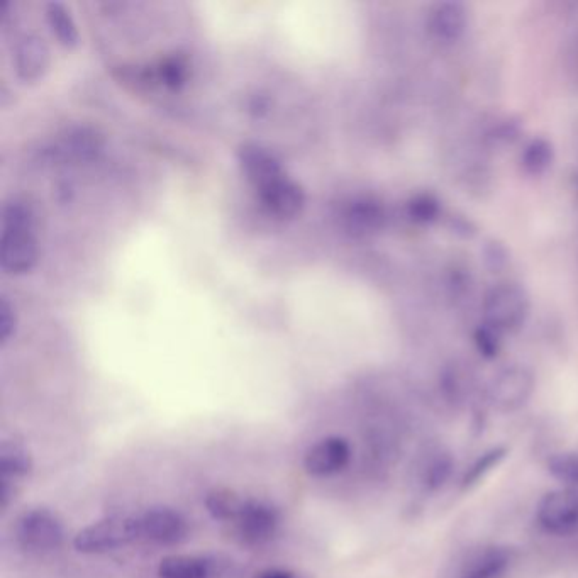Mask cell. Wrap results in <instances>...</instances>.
<instances>
[{
    "mask_svg": "<svg viewBox=\"0 0 578 578\" xmlns=\"http://www.w3.org/2000/svg\"><path fill=\"white\" fill-rule=\"evenodd\" d=\"M239 165L256 189L285 175L280 163L275 160V156L270 155L267 150H263L262 146L258 145H245L239 150Z\"/></svg>",
    "mask_w": 578,
    "mask_h": 578,
    "instance_id": "5bb4252c",
    "label": "cell"
},
{
    "mask_svg": "<svg viewBox=\"0 0 578 578\" xmlns=\"http://www.w3.org/2000/svg\"><path fill=\"white\" fill-rule=\"evenodd\" d=\"M50 67V50L38 36H26L17 46V75L24 82H36Z\"/></svg>",
    "mask_w": 578,
    "mask_h": 578,
    "instance_id": "2e32d148",
    "label": "cell"
},
{
    "mask_svg": "<svg viewBox=\"0 0 578 578\" xmlns=\"http://www.w3.org/2000/svg\"><path fill=\"white\" fill-rule=\"evenodd\" d=\"M48 23H50L51 31H53V34L63 46L72 48V46L77 45V24L73 21L72 14H70L67 7L60 4V2L48 4Z\"/></svg>",
    "mask_w": 578,
    "mask_h": 578,
    "instance_id": "7402d4cb",
    "label": "cell"
},
{
    "mask_svg": "<svg viewBox=\"0 0 578 578\" xmlns=\"http://www.w3.org/2000/svg\"><path fill=\"white\" fill-rule=\"evenodd\" d=\"M246 499L229 489L212 490L207 495L206 507L207 512L211 514L216 521L223 523H236L239 514L245 507Z\"/></svg>",
    "mask_w": 578,
    "mask_h": 578,
    "instance_id": "d6986e66",
    "label": "cell"
},
{
    "mask_svg": "<svg viewBox=\"0 0 578 578\" xmlns=\"http://www.w3.org/2000/svg\"><path fill=\"white\" fill-rule=\"evenodd\" d=\"M531 299L528 290L517 282H501L485 294L484 323L501 334L517 333L528 321Z\"/></svg>",
    "mask_w": 578,
    "mask_h": 578,
    "instance_id": "7a4b0ae2",
    "label": "cell"
},
{
    "mask_svg": "<svg viewBox=\"0 0 578 578\" xmlns=\"http://www.w3.org/2000/svg\"><path fill=\"white\" fill-rule=\"evenodd\" d=\"M485 265L492 270V272H499L501 268L506 267L509 255H507L506 246L499 243V241H489L484 248Z\"/></svg>",
    "mask_w": 578,
    "mask_h": 578,
    "instance_id": "4316f807",
    "label": "cell"
},
{
    "mask_svg": "<svg viewBox=\"0 0 578 578\" xmlns=\"http://www.w3.org/2000/svg\"><path fill=\"white\" fill-rule=\"evenodd\" d=\"M280 514L267 502L246 499L245 507L236 521V531L245 545L260 546L277 533Z\"/></svg>",
    "mask_w": 578,
    "mask_h": 578,
    "instance_id": "ba28073f",
    "label": "cell"
},
{
    "mask_svg": "<svg viewBox=\"0 0 578 578\" xmlns=\"http://www.w3.org/2000/svg\"><path fill=\"white\" fill-rule=\"evenodd\" d=\"M541 528L553 534H567L578 528V489L551 490L536 507Z\"/></svg>",
    "mask_w": 578,
    "mask_h": 578,
    "instance_id": "5b68a950",
    "label": "cell"
},
{
    "mask_svg": "<svg viewBox=\"0 0 578 578\" xmlns=\"http://www.w3.org/2000/svg\"><path fill=\"white\" fill-rule=\"evenodd\" d=\"M162 73L165 75L167 84L170 85L182 84V80H184V67L178 62H168L163 67Z\"/></svg>",
    "mask_w": 578,
    "mask_h": 578,
    "instance_id": "f1b7e54d",
    "label": "cell"
},
{
    "mask_svg": "<svg viewBox=\"0 0 578 578\" xmlns=\"http://www.w3.org/2000/svg\"><path fill=\"white\" fill-rule=\"evenodd\" d=\"M209 573V563L197 556H167L158 567L160 578H209Z\"/></svg>",
    "mask_w": 578,
    "mask_h": 578,
    "instance_id": "ac0fdd59",
    "label": "cell"
},
{
    "mask_svg": "<svg viewBox=\"0 0 578 578\" xmlns=\"http://www.w3.org/2000/svg\"><path fill=\"white\" fill-rule=\"evenodd\" d=\"M255 578H295L290 572H285V570H267V572H262L260 575H256Z\"/></svg>",
    "mask_w": 578,
    "mask_h": 578,
    "instance_id": "f546056e",
    "label": "cell"
},
{
    "mask_svg": "<svg viewBox=\"0 0 578 578\" xmlns=\"http://www.w3.org/2000/svg\"><path fill=\"white\" fill-rule=\"evenodd\" d=\"M511 548L507 546H487L473 553L463 565L460 578H502L511 568Z\"/></svg>",
    "mask_w": 578,
    "mask_h": 578,
    "instance_id": "4fadbf2b",
    "label": "cell"
},
{
    "mask_svg": "<svg viewBox=\"0 0 578 578\" xmlns=\"http://www.w3.org/2000/svg\"><path fill=\"white\" fill-rule=\"evenodd\" d=\"M256 190L265 209L278 219H292L306 204L304 190L285 175Z\"/></svg>",
    "mask_w": 578,
    "mask_h": 578,
    "instance_id": "8fae6325",
    "label": "cell"
},
{
    "mask_svg": "<svg viewBox=\"0 0 578 578\" xmlns=\"http://www.w3.org/2000/svg\"><path fill=\"white\" fill-rule=\"evenodd\" d=\"M467 26L468 11L462 2H441L429 12V31L434 38L445 43H453L462 38Z\"/></svg>",
    "mask_w": 578,
    "mask_h": 578,
    "instance_id": "7c38bea8",
    "label": "cell"
},
{
    "mask_svg": "<svg viewBox=\"0 0 578 578\" xmlns=\"http://www.w3.org/2000/svg\"><path fill=\"white\" fill-rule=\"evenodd\" d=\"M546 467L551 477L562 482L565 487L578 489V453L573 451L555 453L548 458Z\"/></svg>",
    "mask_w": 578,
    "mask_h": 578,
    "instance_id": "603a6c76",
    "label": "cell"
},
{
    "mask_svg": "<svg viewBox=\"0 0 578 578\" xmlns=\"http://www.w3.org/2000/svg\"><path fill=\"white\" fill-rule=\"evenodd\" d=\"M441 214V202L438 197L433 194H417L412 197L411 201L407 202V216L412 223L426 224L438 221Z\"/></svg>",
    "mask_w": 578,
    "mask_h": 578,
    "instance_id": "cb8c5ba5",
    "label": "cell"
},
{
    "mask_svg": "<svg viewBox=\"0 0 578 578\" xmlns=\"http://www.w3.org/2000/svg\"><path fill=\"white\" fill-rule=\"evenodd\" d=\"M16 540L21 548L31 553L58 550L65 540L62 519L45 507L26 511L17 519Z\"/></svg>",
    "mask_w": 578,
    "mask_h": 578,
    "instance_id": "277c9868",
    "label": "cell"
},
{
    "mask_svg": "<svg viewBox=\"0 0 578 578\" xmlns=\"http://www.w3.org/2000/svg\"><path fill=\"white\" fill-rule=\"evenodd\" d=\"M453 456L448 451H434L421 467V485L426 492H438L445 487L453 473Z\"/></svg>",
    "mask_w": 578,
    "mask_h": 578,
    "instance_id": "e0dca14e",
    "label": "cell"
},
{
    "mask_svg": "<svg viewBox=\"0 0 578 578\" xmlns=\"http://www.w3.org/2000/svg\"><path fill=\"white\" fill-rule=\"evenodd\" d=\"M507 453H509V450H507L506 446H494V448L484 451L463 475L462 489H472L475 485L480 484L494 468L499 467L504 462Z\"/></svg>",
    "mask_w": 578,
    "mask_h": 578,
    "instance_id": "44dd1931",
    "label": "cell"
},
{
    "mask_svg": "<svg viewBox=\"0 0 578 578\" xmlns=\"http://www.w3.org/2000/svg\"><path fill=\"white\" fill-rule=\"evenodd\" d=\"M139 540L156 545H177L187 536V523L182 514L168 507H153L136 516Z\"/></svg>",
    "mask_w": 578,
    "mask_h": 578,
    "instance_id": "52a82bcc",
    "label": "cell"
},
{
    "mask_svg": "<svg viewBox=\"0 0 578 578\" xmlns=\"http://www.w3.org/2000/svg\"><path fill=\"white\" fill-rule=\"evenodd\" d=\"M134 541H139L136 516H114L78 531L73 546L80 553L101 555L107 551L119 550Z\"/></svg>",
    "mask_w": 578,
    "mask_h": 578,
    "instance_id": "3957f363",
    "label": "cell"
},
{
    "mask_svg": "<svg viewBox=\"0 0 578 578\" xmlns=\"http://www.w3.org/2000/svg\"><path fill=\"white\" fill-rule=\"evenodd\" d=\"M502 336L497 329L490 328L489 324L482 323L475 329L473 341L477 351L484 356L485 360H494L502 350Z\"/></svg>",
    "mask_w": 578,
    "mask_h": 578,
    "instance_id": "d4e9b609",
    "label": "cell"
},
{
    "mask_svg": "<svg viewBox=\"0 0 578 578\" xmlns=\"http://www.w3.org/2000/svg\"><path fill=\"white\" fill-rule=\"evenodd\" d=\"M346 228L351 234L358 238L373 236L380 233L387 223V214H385L382 202L375 199H358L353 202L348 211H346Z\"/></svg>",
    "mask_w": 578,
    "mask_h": 578,
    "instance_id": "9a60e30c",
    "label": "cell"
},
{
    "mask_svg": "<svg viewBox=\"0 0 578 578\" xmlns=\"http://www.w3.org/2000/svg\"><path fill=\"white\" fill-rule=\"evenodd\" d=\"M33 470V458L28 448L16 440H4L0 445V501L6 509L16 497L17 485Z\"/></svg>",
    "mask_w": 578,
    "mask_h": 578,
    "instance_id": "9c48e42d",
    "label": "cell"
},
{
    "mask_svg": "<svg viewBox=\"0 0 578 578\" xmlns=\"http://www.w3.org/2000/svg\"><path fill=\"white\" fill-rule=\"evenodd\" d=\"M38 262L33 212L24 202H11L2 212L0 268L7 275H24Z\"/></svg>",
    "mask_w": 578,
    "mask_h": 578,
    "instance_id": "6da1fadb",
    "label": "cell"
},
{
    "mask_svg": "<svg viewBox=\"0 0 578 578\" xmlns=\"http://www.w3.org/2000/svg\"><path fill=\"white\" fill-rule=\"evenodd\" d=\"M533 390V373L521 365H512L495 375L489 387V397L499 411L512 412L529 401Z\"/></svg>",
    "mask_w": 578,
    "mask_h": 578,
    "instance_id": "8992f818",
    "label": "cell"
},
{
    "mask_svg": "<svg viewBox=\"0 0 578 578\" xmlns=\"http://www.w3.org/2000/svg\"><path fill=\"white\" fill-rule=\"evenodd\" d=\"M351 460V446L341 436H328L312 445L304 456V468L312 477H329L343 472Z\"/></svg>",
    "mask_w": 578,
    "mask_h": 578,
    "instance_id": "30bf717a",
    "label": "cell"
},
{
    "mask_svg": "<svg viewBox=\"0 0 578 578\" xmlns=\"http://www.w3.org/2000/svg\"><path fill=\"white\" fill-rule=\"evenodd\" d=\"M517 134H519V124L512 123V121H506L495 129V139L502 143H512L517 138Z\"/></svg>",
    "mask_w": 578,
    "mask_h": 578,
    "instance_id": "83f0119b",
    "label": "cell"
},
{
    "mask_svg": "<svg viewBox=\"0 0 578 578\" xmlns=\"http://www.w3.org/2000/svg\"><path fill=\"white\" fill-rule=\"evenodd\" d=\"M555 160V150L551 145L550 139L536 138L529 141L521 155V165L524 172L531 177H540L543 173L548 172V168L553 165Z\"/></svg>",
    "mask_w": 578,
    "mask_h": 578,
    "instance_id": "ffe728a7",
    "label": "cell"
},
{
    "mask_svg": "<svg viewBox=\"0 0 578 578\" xmlns=\"http://www.w3.org/2000/svg\"><path fill=\"white\" fill-rule=\"evenodd\" d=\"M16 312L14 307L9 304L6 297L0 301V343L6 346L11 341L12 336L16 333Z\"/></svg>",
    "mask_w": 578,
    "mask_h": 578,
    "instance_id": "484cf974",
    "label": "cell"
}]
</instances>
